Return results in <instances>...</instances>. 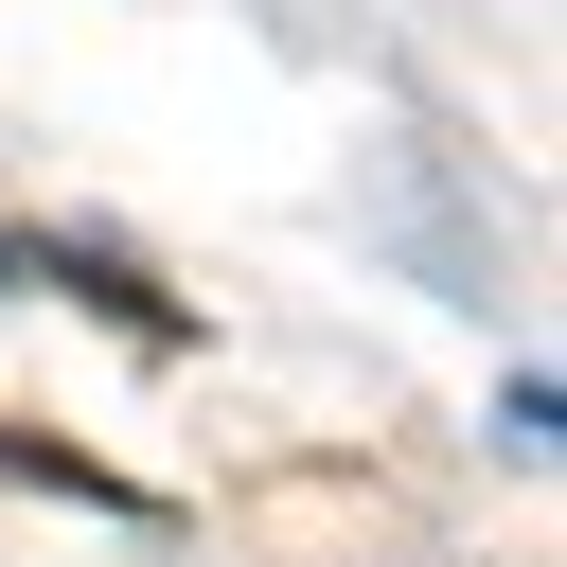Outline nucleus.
<instances>
[{
    "label": "nucleus",
    "mask_w": 567,
    "mask_h": 567,
    "mask_svg": "<svg viewBox=\"0 0 567 567\" xmlns=\"http://www.w3.org/2000/svg\"><path fill=\"white\" fill-rule=\"evenodd\" d=\"M0 478H18V496H71V514H159L142 478H106L89 443H35V425H0Z\"/></svg>",
    "instance_id": "nucleus-1"
}]
</instances>
